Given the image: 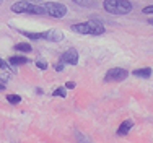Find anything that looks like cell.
<instances>
[{
  "instance_id": "cell-1",
  "label": "cell",
  "mask_w": 153,
  "mask_h": 143,
  "mask_svg": "<svg viewBox=\"0 0 153 143\" xmlns=\"http://www.w3.org/2000/svg\"><path fill=\"white\" fill-rule=\"evenodd\" d=\"M72 31L78 34H88V36H101L104 34L106 28L98 21H85V23H75L72 24Z\"/></svg>"
},
{
  "instance_id": "cell-2",
  "label": "cell",
  "mask_w": 153,
  "mask_h": 143,
  "mask_svg": "<svg viewBox=\"0 0 153 143\" xmlns=\"http://www.w3.org/2000/svg\"><path fill=\"white\" fill-rule=\"evenodd\" d=\"M103 7L111 15H127L134 8V5L129 0H104Z\"/></svg>"
},
{
  "instance_id": "cell-3",
  "label": "cell",
  "mask_w": 153,
  "mask_h": 143,
  "mask_svg": "<svg viewBox=\"0 0 153 143\" xmlns=\"http://www.w3.org/2000/svg\"><path fill=\"white\" fill-rule=\"evenodd\" d=\"M12 12H15V13H31V15H46V10L41 3L28 2V0H20V2L13 3Z\"/></svg>"
},
{
  "instance_id": "cell-4",
  "label": "cell",
  "mask_w": 153,
  "mask_h": 143,
  "mask_svg": "<svg viewBox=\"0 0 153 143\" xmlns=\"http://www.w3.org/2000/svg\"><path fill=\"white\" fill-rule=\"evenodd\" d=\"M46 10V15L52 18H64L67 15V7L62 5V3H57V2H42L41 3Z\"/></svg>"
},
{
  "instance_id": "cell-5",
  "label": "cell",
  "mask_w": 153,
  "mask_h": 143,
  "mask_svg": "<svg viewBox=\"0 0 153 143\" xmlns=\"http://www.w3.org/2000/svg\"><path fill=\"white\" fill-rule=\"evenodd\" d=\"M127 75H129V72L126 68H111V70L106 72L104 80L106 82H122V80L127 78Z\"/></svg>"
},
{
  "instance_id": "cell-6",
  "label": "cell",
  "mask_w": 153,
  "mask_h": 143,
  "mask_svg": "<svg viewBox=\"0 0 153 143\" xmlns=\"http://www.w3.org/2000/svg\"><path fill=\"white\" fill-rule=\"evenodd\" d=\"M60 60L64 62V64H68V65H76L78 64V52H76V49H67L64 54H62Z\"/></svg>"
},
{
  "instance_id": "cell-7",
  "label": "cell",
  "mask_w": 153,
  "mask_h": 143,
  "mask_svg": "<svg viewBox=\"0 0 153 143\" xmlns=\"http://www.w3.org/2000/svg\"><path fill=\"white\" fill-rule=\"evenodd\" d=\"M46 41H51V42H60L64 41V33L60 29H49L46 31Z\"/></svg>"
},
{
  "instance_id": "cell-8",
  "label": "cell",
  "mask_w": 153,
  "mask_h": 143,
  "mask_svg": "<svg viewBox=\"0 0 153 143\" xmlns=\"http://www.w3.org/2000/svg\"><path fill=\"white\" fill-rule=\"evenodd\" d=\"M134 127V120L132 119H127V120H124V122L119 125V129H117V135L119 137H124V135H127L129 133V130Z\"/></svg>"
},
{
  "instance_id": "cell-9",
  "label": "cell",
  "mask_w": 153,
  "mask_h": 143,
  "mask_svg": "<svg viewBox=\"0 0 153 143\" xmlns=\"http://www.w3.org/2000/svg\"><path fill=\"white\" fill-rule=\"evenodd\" d=\"M21 34L28 39H33V41H46V33H30V31H21Z\"/></svg>"
},
{
  "instance_id": "cell-10",
  "label": "cell",
  "mask_w": 153,
  "mask_h": 143,
  "mask_svg": "<svg viewBox=\"0 0 153 143\" xmlns=\"http://www.w3.org/2000/svg\"><path fill=\"white\" fill-rule=\"evenodd\" d=\"M150 75H152V68L150 67L134 70V76H137V78H150Z\"/></svg>"
},
{
  "instance_id": "cell-11",
  "label": "cell",
  "mask_w": 153,
  "mask_h": 143,
  "mask_svg": "<svg viewBox=\"0 0 153 143\" xmlns=\"http://www.w3.org/2000/svg\"><path fill=\"white\" fill-rule=\"evenodd\" d=\"M10 64L12 65H25V64H28L30 62V59L28 57H21V56H16V57H12L10 59Z\"/></svg>"
},
{
  "instance_id": "cell-12",
  "label": "cell",
  "mask_w": 153,
  "mask_h": 143,
  "mask_svg": "<svg viewBox=\"0 0 153 143\" xmlns=\"http://www.w3.org/2000/svg\"><path fill=\"white\" fill-rule=\"evenodd\" d=\"M75 138H76V142H78V143H93L91 138L86 137L85 133H82V132H78V130L75 132Z\"/></svg>"
},
{
  "instance_id": "cell-13",
  "label": "cell",
  "mask_w": 153,
  "mask_h": 143,
  "mask_svg": "<svg viewBox=\"0 0 153 143\" xmlns=\"http://www.w3.org/2000/svg\"><path fill=\"white\" fill-rule=\"evenodd\" d=\"M15 50H18V52H31V46L28 42H18L15 46Z\"/></svg>"
},
{
  "instance_id": "cell-14",
  "label": "cell",
  "mask_w": 153,
  "mask_h": 143,
  "mask_svg": "<svg viewBox=\"0 0 153 143\" xmlns=\"http://www.w3.org/2000/svg\"><path fill=\"white\" fill-rule=\"evenodd\" d=\"M75 5H80V7H88V8H91V7H96V2L94 0H74Z\"/></svg>"
},
{
  "instance_id": "cell-15",
  "label": "cell",
  "mask_w": 153,
  "mask_h": 143,
  "mask_svg": "<svg viewBox=\"0 0 153 143\" xmlns=\"http://www.w3.org/2000/svg\"><path fill=\"white\" fill-rule=\"evenodd\" d=\"M7 101H8L10 104H18V102H21V96H18V94H8V96H7Z\"/></svg>"
},
{
  "instance_id": "cell-16",
  "label": "cell",
  "mask_w": 153,
  "mask_h": 143,
  "mask_svg": "<svg viewBox=\"0 0 153 143\" xmlns=\"http://www.w3.org/2000/svg\"><path fill=\"white\" fill-rule=\"evenodd\" d=\"M52 96H60V98H65V96H67V91H65V88H56V90L52 91Z\"/></svg>"
},
{
  "instance_id": "cell-17",
  "label": "cell",
  "mask_w": 153,
  "mask_h": 143,
  "mask_svg": "<svg viewBox=\"0 0 153 143\" xmlns=\"http://www.w3.org/2000/svg\"><path fill=\"white\" fill-rule=\"evenodd\" d=\"M36 67L41 68V70H46V68H47V62L46 60H38V62H36Z\"/></svg>"
},
{
  "instance_id": "cell-18",
  "label": "cell",
  "mask_w": 153,
  "mask_h": 143,
  "mask_svg": "<svg viewBox=\"0 0 153 143\" xmlns=\"http://www.w3.org/2000/svg\"><path fill=\"white\" fill-rule=\"evenodd\" d=\"M64 65H65L64 62H62V60H59L56 65H54V68H56V72H62V70H64Z\"/></svg>"
},
{
  "instance_id": "cell-19",
  "label": "cell",
  "mask_w": 153,
  "mask_h": 143,
  "mask_svg": "<svg viewBox=\"0 0 153 143\" xmlns=\"http://www.w3.org/2000/svg\"><path fill=\"white\" fill-rule=\"evenodd\" d=\"M142 13H145V15H150V13H153V5H150V7H145V8L142 10Z\"/></svg>"
},
{
  "instance_id": "cell-20",
  "label": "cell",
  "mask_w": 153,
  "mask_h": 143,
  "mask_svg": "<svg viewBox=\"0 0 153 143\" xmlns=\"http://www.w3.org/2000/svg\"><path fill=\"white\" fill-rule=\"evenodd\" d=\"M0 68H3V70H8V64H7L5 60H3V59H0Z\"/></svg>"
},
{
  "instance_id": "cell-21",
  "label": "cell",
  "mask_w": 153,
  "mask_h": 143,
  "mask_svg": "<svg viewBox=\"0 0 153 143\" xmlns=\"http://www.w3.org/2000/svg\"><path fill=\"white\" fill-rule=\"evenodd\" d=\"M65 88H67V90H74V88H75V83H74V82H67V83H65Z\"/></svg>"
},
{
  "instance_id": "cell-22",
  "label": "cell",
  "mask_w": 153,
  "mask_h": 143,
  "mask_svg": "<svg viewBox=\"0 0 153 143\" xmlns=\"http://www.w3.org/2000/svg\"><path fill=\"white\" fill-rule=\"evenodd\" d=\"M5 90V85H3V83H0V91H3Z\"/></svg>"
},
{
  "instance_id": "cell-23",
  "label": "cell",
  "mask_w": 153,
  "mask_h": 143,
  "mask_svg": "<svg viewBox=\"0 0 153 143\" xmlns=\"http://www.w3.org/2000/svg\"><path fill=\"white\" fill-rule=\"evenodd\" d=\"M148 23H150V24H153V18H150V20H148Z\"/></svg>"
},
{
  "instance_id": "cell-24",
  "label": "cell",
  "mask_w": 153,
  "mask_h": 143,
  "mask_svg": "<svg viewBox=\"0 0 153 143\" xmlns=\"http://www.w3.org/2000/svg\"><path fill=\"white\" fill-rule=\"evenodd\" d=\"M28 2H34V3H36V2H38V0H28Z\"/></svg>"
},
{
  "instance_id": "cell-25",
  "label": "cell",
  "mask_w": 153,
  "mask_h": 143,
  "mask_svg": "<svg viewBox=\"0 0 153 143\" xmlns=\"http://www.w3.org/2000/svg\"><path fill=\"white\" fill-rule=\"evenodd\" d=\"M0 2H2V0H0Z\"/></svg>"
}]
</instances>
